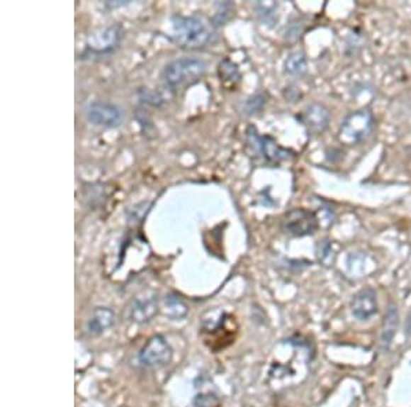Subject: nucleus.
I'll return each mask as SVG.
<instances>
[{
	"label": "nucleus",
	"mask_w": 411,
	"mask_h": 407,
	"mask_svg": "<svg viewBox=\"0 0 411 407\" xmlns=\"http://www.w3.org/2000/svg\"><path fill=\"white\" fill-rule=\"evenodd\" d=\"M320 228L317 214L305 207H296L287 211L281 220L283 232L291 238L313 236Z\"/></svg>",
	"instance_id": "4"
},
{
	"label": "nucleus",
	"mask_w": 411,
	"mask_h": 407,
	"mask_svg": "<svg viewBox=\"0 0 411 407\" xmlns=\"http://www.w3.org/2000/svg\"><path fill=\"white\" fill-rule=\"evenodd\" d=\"M398 328H399V310L396 306L390 305L384 316L380 332V347L384 352H387L392 346Z\"/></svg>",
	"instance_id": "13"
},
{
	"label": "nucleus",
	"mask_w": 411,
	"mask_h": 407,
	"mask_svg": "<svg viewBox=\"0 0 411 407\" xmlns=\"http://www.w3.org/2000/svg\"><path fill=\"white\" fill-rule=\"evenodd\" d=\"M214 25L203 16H174L171 18L170 40L184 50L205 48L215 39Z\"/></svg>",
	"instance_id": "1"
},
{
	"label": "nucleus",
	"mask_w": 411,
	"mask_h": 407,
	"mask_svg": "<svg viewBox=\"0 0 411 407\" xmlns=\"http://www.w3.org/2000/svg\"><path fill=\"white\" fill-rule=\"evenodd\" d=\"M406 335L410 336L411 338V313L407 316V320H406Z\"/></svg>",
	"instance_id": "19"
},
{
	"label": "nucleus",
	"mask_w": 411,
	"mask_h": 407,
	"mask_svg": "<svg viewBox=\"0 0 411 407\" xmlns=\"http://www.w3.org/2000/svg\"><path fill=\"white\" fill-rule=\"evenodd\" d=\"M171 357L173 350L169 342L162 335H155L144 345L139 361L145 367H162L171 361Z\"/></svg>",
	"instance_id": "6"
},
{
	"label": "nucleus",
	"mask_w": 411,
	"mask_h": 407,
	"mask_svg": "<svg viewBox=\"0 0 411 407\" xmlns=\"http://www.w3.org/2000/svg\"><path fill=\"white\" fill-rule=\"evenodd\" d=\"M207 65L196 57H183L167 63L162 80L171 89H180L199 82L205 76Z\"/></svg>",
	"instance_id": "2"
},
{
	"label": "nucleus",
	"mask_w": 411,
	"mask_h": 407,
	"mask_svg": "<svg viewBox=\"0 0 411 407\" xmlns=\"http://www.w3.org/2000/svg\"><path fill=\"white\" fill-rule=\"evenodd\" d=\"M157 311L158 305L154 296H137L128 307V317L133 323L144 324L151 321Z\"/></svg>",
	"instance_id": "11"
},
{
	"label": "nucleus",
	"mask_w": 411,
	"mask_h": 407,
	"mask_svg": "<svg viewBox=\"0 0 411 407\" xmlns=\"http://www.w3.org/2000/svg\"><path fill=\"white\" fill-rule=\"evenodd\" d=\"M88 121L98 126L117 128L123 121V108L114 103L94 102L85 110Z\"/></svg>",
	"instance_id": "7"
},
{
	"label": "nucleus",
	"mask_w": 411,
	"mask_h": 407,
	"mask_svg": "<svg viewBox=\"0 0 411 407\" xmlns=\"http://www.w3.org/2000/svg\"><path fill=\"white\" fill-rule=\"evenodd\" d=\"M121 38L123 28L120 25L104 26L88 36L86 47L95 54H108L118 47Z\"/></svg>",
	"instance_id": "8"
},
{
	"label": "nucleus",
	"mask_w": 411,
	"mask_h": 407,
	"mask_svg": "<svg viewBox=\"0 0 411 407\" xmlns=\"http://www.w3.org/2000/svg\"><path fill=\"white\" fill-rule=\"evenodd\" d=\"M286 73L293 77H302L308 73V58L302 51H295L288 55L284 63Z\"/></svg>",
	"instance_id": "14"
},
{
	"label": "nucleus",
	"mask_w": 411,
	"mask_h": 407,
	"mask_svg": "<svg viewBox=\"0 0 411 407\" xmlns=\"http://www.w3.org/2000/svg\"><path fill=\"white\" fill-rule=\"evenodd\" d=\"M218 74L221 82L225 84H235V82H240V72L236 63L230 61V60H224L220 63L218 66Z\"/></svg>",
	"instance_id": "15"
},
{
	"label": "nucleus",
	"mask_w": 411,
	"mask_h": 407,
	"mask_svg": "<svg viewBox=\"0 0 411 407\" xmlns=\"http://www.w3.org/2000/svg\"><path fill=\"white\" fill-rule=\"evenodd\" d=\"M330 110L322 103H310L299 116L300 123L308 128L313 135H322L328 129L330 123Z\"/></svg>",
	"instance_id": "9"
},
{
	"label": "nucleus",
	"mask_w": 411,
	"mask_h": 407,
	"mask_svg": "<svg viewBox=\"0 0 411 407\" xmlns=\"http://www.w3.org/2000/svg\"><path fill=\"white\" fill-rule=\"evenodd\" d=\"M266 102L267 96L265 94H262V92L255 94V95L249 96L246 102H244V104H243V111H244L246 116H252L255 113H259L264 108V106L266 104Z\"/></svg>",
	"instance_id": "17"
},
{
	"label": "nucleus",
	"mask_w": 411,
	"mask_h": 407,
	"mask_svg": "<svg viewBox=\"0 0 411 407\" xmlns=\"http://www.w3.org/2000/svg\"><path fill=\"white\" fill-rule=\"evenodd\" d=\"M166 307L169 308V314L174 318H181L188 311L184 302L180 298L173 296V295L166 298Z\"/></svg>",
	"instance_id": "18"
},
{
	"label": "nucleus",
	"mask_w": 411,
	"mask_h": 407,
	"mask_svg": "<svg viewBox=\"0 0 411 407\" xmlns=\"http://www.w3.org/2000/svg\"><path fill=\"white\" fill-rule=\"evenodd\" d=\"M247 142L255 154L262 155L270 165H278L295 157V152L281 147L271 136H261L254 126H249L247 130Z\"/></svg>",
	"instance_id": "5"
},
{
	"label": "nucleus",
	"mask_w": 411,
	"mask_h": 407,
	"mask_svg": "<svg viewBox=\"0 0 411 407\" xmlns=\"http://www.w3.org/2000/svg\"><path fill=\"white\" fill-rule=\"evenodd\" d=\"M376 118L369 108H361L347 114L337 132V140L343 145H358L373 133Z\"/></svg>",
	"instance_id": "3"
},
{
	"label": "nucleus",
	"mask_w": 411,
	"mask_h": 407,
	"mask_svg": "<svg viewBox=\"0 0 411 407\" xmlns=\"http://www.w3.org/2000/svg\"><path fill=\"white\" fill-rule=\"evenodd\" d=\"M317 258H318V262L321 265L324 266H333L334 261H336V252L333 250V245L332 242L325 239L322 242H320L317 245Z\"/></svg>",
	"instance_id": "16"
},
{
	"label": "nucleus",
	"mask_w": 411,
	"mask_h": 407,
	"mask_svg": "<svg viewBox=\"0 0 411 407\" xmlns=\"http://www.w3.org/2000/svg\"><path fill=\"white\" fill-rule=\"evenodd\" d=\"M351 313L359 321H368L378 313L377 294L371 286L362 288L352 296Z\"/></svg>",
	"instance_id": "10"
},
{
	"label": "nucleus",
	"mask_w": 411,
	"mask_h": 407,
	"mask_svg": "<svg viewBox=\"0 0 411 407\" xmlns=\"http://www.w3.org/2000/svg\"><path fill=\"white\" fill-rule=\"evenodd\" d=\"M116 324V314L108 307H96L85 324V330L91 336H99Z\"/></svg>",
	"instance_id": "12"
}]
</instances>
